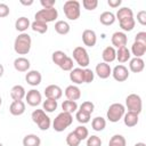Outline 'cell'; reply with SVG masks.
Returning a JSON list of instances; mask_svg holds the SVG:
<instances>
[{"label": "cell", "mask_w": 146, "mask_h": 146, "mask_svg": "<svg viewBox=\"0 0 146 146\" xmlns=\"http://www.w3.org/2000/svg\"><path fill=\"white\" fill-rule=\"evenodd\" d=\"M32 46V39L27 33H21L15 39L14 50L18 55H26L30 52Z\"/></svg>", "instance_id": "6da1fadb"}, {"label": "cell", "mask_w": 146, "mask_h": 146, "mask_svg": "<svg viewBox=\"0 0 146 146\" xmlns=\"http://www.w3.org/2000/svg\"><path fill=\"white\" fill-rule=\"evenodd\" d=\"M64 14L70 21H76L81 15V5L76 0H67L63 6Z\"/></svg>", "instance_id": "7a4b0ae2"}, {"label": "cell", "mask_w": 146, "mask_h": 146, "mask_svg": "<svg viewBox=\"0 0 146 146\" xmlns=\"http://www.w3.org/2000/svg\"><path fill=\"white\" fill-rule=\"evenodd\" d=\"M73 122V116L72 114L70 113H66V112H62L59 113L55 119H54V122H52V128L55 131L57 132H62L64 131L66 128H68Z\"/></svg>", "instance_id": "3957f363"}, {"label": "cell", "mask_w": 146, "mask_h": 146, "mask_svg": "<svg viewBox=\"0 0 146 146\" xmlns=\"http://www.w3.org/2000/svg\"><path fill=\"white\" fill-rule=\"evenodd\" d=\"M32 121L38 124L39 129L44 131V130H48L50 128V124H51V121H50V117L46 114V112L43 110H35L32 112Z\"/></svg>", "instance_id": "277c9868"}, {"label": "cell", "mask_w": 146, "mask_h": 146, "mask_svg": "<svg viewBox=\"0 0 146 146\" xmlns=\"http://www.w3.org/2000/svg\"><path fill=\"white\" fill-rule=\"evenodd\" d=\"M124 113H125V107L121 103H114V104L110 105L106 116L110 122L115 123V122H119L123 117Z\"/></svg>", "instance_id": "5b68a950"}, {"label": "cell", "mask_w": 146, "mask_h": 146, "mask_svg": "<svg viewBox=\"0 0 146 146\" xmlns=\"http://www.w3.org/2000/svg\"><path fill=\"white\" fill-rule=\"evenodd\" d=\"M58 17V11L57 9L54 7V8H49V9H40L39 11L35 13L34 15V18L35 21H40V22H43V23H50V22H54L56 18Z\"/></svg>", "instance_id": "8992f818"}, {"label": "cell", "mask_w": 146, "mask_h": 146, "mask_svg": "<svg viewBox=\"0 0 146 146\" xmlns=\"http://www.w3.org/2000/svg\"><path fill=\"white\" fill-rule=\"evenodd\" d=\"M73 58L74 60L76 62V64L82 68H87V66L89 65L90 63V58H89V55H88V51L86 48L83 47H75L73 49Z\"/></svg>", "instance_id": "52a82bcc"}, {"label": "cell", "mask_w": 146, "mask_h": 146, "mask_svg": "<svg viewBox=\"0 0 146 146\" xmlns=\"http://www.w3.org/2000/svg\"><path fill=\"white\" fill-rule=\"evenodd\" d=\"M125 106L130 112H135L139 114L143 108V102L139 95L137 94H130L125 98Z\"/></svg>", "instance_id": "ba28073f"}, {"label": "cell", "mask_w": 146, "mask_h": 146, "mask_svg": "<svg viewBox=\"0 0 146 146\" xmlns=\"http://www.w3.org/2000/svg\"><path fill=\"white\" fill-rule=\"evenodd\" d=\"M112 75L114 78V80H116L117 82H123L125 80H128L129 78V71L128 68L120 64V65H116L113 70H112Z\"/></svg>", "instance_id": "9c48e42d"}, {"label": "cell", "mask_w": 146, "mask_h": 146, "mask_svg": "<svg viewBox=\"0 0 146 146\" xmlns=\"http://www.w3.org/2000/svg\"><path fill=\"white\" fill-rule=\"evenodd\" d=\"M44 96L48 99L58 100L63 96V90L57 84H50V86L46 87V89H44Z\"/></svg>", "instance_id": "30bf717a"}, {"label": "cell", "mask_w": 146, "mask_h": 146, "mask_svg": "<svg viewBox=\"0 0 146 146\" xmlns=\"http://www.w3.org/2000/svg\"><path fill=\"white\" fill-rule=\"evenodd\" d=\"M25 99H26V103L30 106H33L34 107V106H38V105L41 104L42 96H41V94L36 89H31L25 95Z\"/></svg>", "instance_id": "8fae6325"}, {"label": "cell", "mask_w": 146, "mask_h": 146, "mask_svg": "<svg viewBox=\"0 0 146 146\" xmlns=\"http://www.w3.org/2000/svg\"><path fill=\"white\" fill-rule=\"evenodd\" d=\"M111 41H112V44L114 47H116V48L125 47L127 43H128V36H127V34L124 32H114L112 34Z\"/></svg>", "instance_id": "7c38bea8"}, {"label": "cell", "mask_w": 146, "mask_h": 146, "mask_svg": "<svg viewBox=\"0 0 146 146\" xmlns=\"http://www.w3.org/2000/svg\"><path fill=\"white\" fill-rule=\"evenodd\" d=\"M95 72L98 75V78H100V79H107L112 74V68H111V66L107 63L102 62V63H98L96 65Z\"/></svg>", "instance_id": "4fadbf2b"}, {"label": "cell", "mask_w": 146, "mask_h": 146, "mask_svg": "<svg viewBox=\"0 0 146 146\" xmlns=\"http://www.w3.org/2000/svg\"><path fill=\"white\" fill-rule=\"evenodd\" d=\"M41 80H42V76H41V73L39 71H35V70H32V71H29L25 75V81L32 86V87H36L41 83Z\"/></svg>", "instance_id": "5bb4252c"}, {"label": "cell", "mask_w": 146, "mask_h": 146, "mask_svg": "<svg viewBox=\"0 0 146 146\" xmlns=\"http://www.w3.org/2000/svg\"><path fill=\"white\" fill-rule=\"evenodd\" d=\"M82 41L87 47H94L97 42V35L94 30H84L82 32Z\"/></svg>", "instance_id": "9a60e30c"}, {"label": "cell", "mask_w": 146, "mask_h": 146, "mask_svg": "<svg viewBox=\"0 0 146 146\" xmlns=\"http://www.w3.org/2000/svg\"><path fill=\"white\" fill-rule=\"evenodd\" d=\"M65 96L67 98V100H78L80 99L81 97V90L78 86H74V84H71V86H67L66 89H65Z\"/></svg>", "instance_id": "2e32d148"}, {"label": "cell", "mask_w": 146, "mask_h": 146, "mask_svg": "<svg viewBox=\"0 0 146 146\" xmlns=\"http://www.w3.org/2000/svg\"><path fill=\"white\" fill-rule=\"evenodd\" d=\"M9 112L15 116L22 115L25 112V103L23 100H14L9 106Z\"/></svg>", "instance_id": "e0dca14e"}, {"label": "cell", "mask_w": 146, "mask_h": 146, "mask_svg": "<svg viewBox=\"0 0 146 146\" xmlns=\"http://www.w3.org/2000/svg\"><path fill=\"white\" fill-rule=\"evenodd\" d=\"M102 58L104 60V63H112L116 59V50L114 49V47L112 46H107L103 52H102Z\"/></svg>", "instance_id": "ac0fdd59"}, {"label": "cell", "mask_w": 146, "mask_h": 146, "mask_svg": "<svg viewBox=\"0 0 146 146\" xmlns=\"http://www.w3.org/2000/svg\"><path fill=\"white\" fill-rule=\"evenodd\" d=\"M30 60L25 57H18L14 60V67L18 72H27L30 68Z\"/></svg>", "instance_id": "d6986e66"}, {"label": "cell", "mask_w": 146, "mask_h": 146, "mask_svg": "<svg viewBox=\"0 0 146 146\" xmlns=\"http://www.w3.org/2000/svg\"><path fill=\"white\" fill-rule=\"evenodd\" d=\"M138 120H139V114H137L135 112L128 111V113H124V115H123V122L129 128L137 125Z\"/></svg>", "instance_id": "ffe728a7"}, {"label": "cell", "mask_w": 146, "mask_h": 146, "mask_svg": "<svg viewBox=\"0 0 146 146\" xmlns=\"http://www.w3.org/2000/svg\"><path fill=\"white\" fill-rule=\"evenodd\" d=\"M145 67V62L143 60V58H132L130 59V63H129V68L131 72L133 73H140Z\"/></svg>", "instance_id": "44dd1931"}, {"label": "cell", "mask_w": 146, "mask_h": 146, "mask_svg": "<svg viewBox=\"0 0 146 146\" xmlns=\"http://www.w3.org/2000/svg\"><path fill=\"white\" fill-rule=\"evenodd\" d=\"M70 80L75 83V84H81L83 83V68L81 67H76V68H73L72 71H70Z\"/></svg>", "instance_id": "7402d4cb"}, {"label": "cell", "mask_w": 146, "mask_h": 146, "mask_svg": "<svg viewBox=\"0 0 146 146\" xmlns=\"http://www.w3.org/2000/svg\"><path fill=\"white\" fill-rule=\"evenodd\" d=\"M26 92H25V89L23 86L21 84H16L11 88L10 90V97L14 99V100H22L24 97H25Z\"/></svg>", "instance_id": "603a6c76"}, {"label": "cell", "mask_w": 146, "mask_h": 146, "mask_svg": "<svg viewBox=\"0 0 146 146\" xmlns=\"http://www.w3.org/2000/svg\"><path fill=\"white\" fill-rule=\"evenodd\" d=\"M30 26H31L30 19H29L27 17H24V16L17 18L16 22H15V29H16L17 31H19L21 33H25V31H26Z\"/></svg>", "instance_id": "cb8c5ba5"}, {"label": "cell", "mask_w": 146, "mask_h": 146, "mask_svg": "<svg viewBox=\"0 0 146 146\" xmlns=\"http://www.w3.org/2000/svg\"><path fill=\"white\" fill-rule=\"evenodd\" d=\"M115 19H116L115 18V15L112 11H104L99 16V22L103 25H105V26H110V25L114 24Z\"/></svg>", "instance_id": "d4e9b609"}, {"label": "cell", "mask_w": 146, "mask_h": 146, "mask_svg": "<svg viewBox=\"0 0 146 146\" xmlns=\"http://www.w3.org/2000/svg\"><path fill=\"white\" fill-rule=\"evenodd\" d=\"M131 52L135 57L137 58H141L145 52H146V44H143L140 42H133L132 46H131Z\"/></svg>", "instance_id": "484cf974"}, {"label": "cell", "mask_w": 146, "mask_h": 146, "mask_svg": "<svg viewBox=\"0 0 146 146\" xmlns=\"http://www.w3.org/2000/svg\"><path fill=\"white\" fill-rule=\"evenodd\" d=\"M131 57V52L130 50L125 47H121V48H117V51H116V59L120 62V63H125L130 59Z\"/></svg>", "instance_id": "4316f807"}, {"label": "cell", "mask_w": 146, "mask_h": 146, "mask_svg": "<svg viewBox=\"0 0 146 146\" xmlns=\"http://www.w3.org/2000/svg\"><path fill=\"white\" fill-rule=\"evenodd\" d=\"M40 144H41L40 137H38L34 133L26 135L23 138V146H40Z\"/></svg>", "instance_id": "83f0119b"}, {"label": "cell", "mask_w": 146, "mask_h": 146, "mask_svg": "<svg viewBox=\"0 0 146 146\" xmlns=\"http://www.w3.org/2000/svg\"><path fill=\"white\" fill-rule=\"evenodd\" d=\"M70 30H71V26L66 21H57L55 23V31L60 35L67 34Z\"/></svg>", "instance_id": "f1b7e54d"}, {"label": "cell", "mask_w": 146, "mask_h": 146, "mask_svg": "<svg viewBox=\"0 0 146 146\" xmlns=\"http://www.w3.org/2000/svg\"><path fill=\"white\" fill-rule=\"evenodd\" d=\"M130 17H133V11L131 8L129 7H122L117 10L116 15H115V18L120 22L122 19H125V18H130Z\"/></svg>", "instance_id": "f546056e"}, {"label": "cell", "mask_w": 146, "mask_h": 146, "mask_svg": "<svg viewBox=\"0 0 146 146\" xmlns=\"http://www.w3.org/2000/svg\"><path fill=\"white\" fill-rule=\"evenodd\" d=\"M91 127L95 131H103L106 127V120L102 116H96L91 121Z\"/></svg>", "instance_id": "4dcf8cb0"}, {"label": "cell", "mask_w": 146, "mask_h": 146, "mask_svg": "<svg viewBox=\"0 0 146 146\" xmlns=\"http://www.w3.org/2000/svg\"><path fill=\"white\" fill-rule=\"evenodd\" d=\"M120 23V27L125 31V32H130L133 30L135 25H136V21L133 17H130V18H125V19H122L119 22Z\"/></svg>", "instance_id": "1f68e13d"}, {"label": "cell", "mask_w": 146, "mask_h": 146, "mask_svg": "<svg viewBox=\"0 0 146 146\" xmlns=\"http://www.w3.org/2000/svg\"><path fill=\"white\" fill-rule=\"evenodd\" d=\"M31 29L36 32V33H40V34H43L48 31V25L43 22H40V21H34L33 23H31Z\"/></svg>", "instance_id": "d6a6232c"}, {"label": "cell", "mask_w": 146, "mask_h": 146, "mask_svg": "<svg viewBox=\"0 0 146 146\" xmlns=\"http://www.w3.org/2000/svg\"><path fill=\"white\" fill-rule=\"evenodd\" d=\"M62 108H63V112L72 114L78 111V104L76 102H73V100H64L62 104Z\"/></svg>", "instance_id": "836d02e7"}, {"label": "cell", "mask_w": 146, "mask_h": 146, "mask_svg": "<svg viewBox=\"0 0 146 146\" xmlns=\"http://www.w3.org/2000/svg\"><path fill=\"white\" fill-rule=\"evenodd\" d=\"M127 140L122 135H114L108 141V146H125Z\"/></svg>", "instance_id": "e575fe53"}, {"label": "cell", "mask_w": 146, "mask_h": 146, "mask_svg": "<svg viewBox=\"0 0 146 146\" xmlns=\"http://www.w3.org/2000/svg\"><path fill=\"white\" fill-rule=\"evenodd\" d=\"M66 57H67V55L64 51H62V50H56L51 55V59H52L54 64H56L57 66H60V64L64 62V59Z\"/></svg>", "instance_id": "d590c367"}, {"label": "cell", "mask_w": 146, "mask_h": 146, "mask_svg": "<svg viewBox=\"0 0 146 146\" xmlns=\"http://www.w3.org/2000/svg\"><path fill=\"white\" fill-rule=\"evenodd\" d=\"M58 104H57V100H54V99H46L43 103H42V110L44 112H48V113H51L54 112L56 108H57Z\"/></svg>", "instance_id": "8d00e7d4"}, {"label": "cell", "mask_w": 146, "mask_h": 146, "mask_svg": "<svg viewBox=\"0 0 146 146\" xmlns=\"http://www.w3.org/2000/svg\"><path fill=\"white\" fill-rule=\"evenodd\" d=\"M90 116H91V114H89V113H87V112H84V111H81V110H78L76 113H75V119H76V121H78L79 123H82V124L88 123V122L90 121Z\"/></svg>", "instance_id": "74e56055"}, {"label": "cell", "mask_w": 146, "mask_h": 146, "mask_svg": "<svg viewBox=\"0 0 146 146\" xmlns=\"http://www.w3.org/2000/svg\"><path fill=\"white\" fill-rule=\"evenodd\" d=\"M74 133L78 136V138H79L81 141L84 140V139H87V138L89 137V131H88V129H87L84 125H79V127H76L75 130H74Z\"/></svg>", "instance_id": "f35d334b"}, {"label": "cell", "mask_w": 146, "mask_h": 146, "mask_svg": "<svg viewBox=\"0 0 146 146\" xmlns=\"http://www.w3.org/2000/svg\"><path fill=\"white\" fill-rule=\"evenodd\" d=\"M80 143H81V140L78 138V136L74 133V131H71L66 136V144L68 146H79Z\"/></svg>", "instance_id": "ab89813d"}, {"label": "cell", "mask_w": 146, "mask_h": 146, "mask_svg": "<svg viewBox=\"0 0 146 146\" xmlns=\"http://www.w3.org/2000/svg\"><path fill=\"white\" fill-rule=\"evenodd\" d=\"M95 79V73L90 68H83V81L84 83H91Z\"/></svg>", "instance_id": "60d3db41"}, {"label": "cell", "mask_w": 146, "mask_h": 146, "mask_svg": "<svg viewBox=\"0 0 146 146\" xmlns=\"http://www.w3.org/2000/svg\"><path fill=\"white\" fill-rule=\"evenodd\" d=\"M87 146H102V139L96 135H91L87 138Z\"/></svg>", "instance_id": "b9f144b4"}, {"label": "cell", "mask_w": 146, "mask_h": 146, "mask_svg": "<svg viewBox=\"0 0 146 146\" xmlns=\"http://www.w3.org/2000/svg\"><path fill=\"white\" fill-rule=\"evenodd\" d=\"M73 65H74V64H73V59L67 56V57L64 59V62L60 64L59 67H60L63 71H72V70H73Z\"/></svg>", "instance_id": "7bdbcfd3"}, {"label": "cell", "mask_w": 146, "mask_h": 146, "mask_svg": "<svg viewBox=\"0 0 146 146\" xmlns=\"http://www.w3.org/2000/svg\"><path fill=\"white\" fill-rule=\"evenodd\" d=\"M82 6L87 10H95L98 6V1L97 0H83Z\"/></svg>", "instance_id": "ee69618b"}, {"label": "cell", "mask_w": 146, "mask_h": 146, "mask_svg": "<svg viewBox=\"0 0 146 146\" xmlns=\"http://www.w3.org/2000/svg\"><path fill=\"white\" fill-rule=\"evenodd\" d=\"M80 110H81V111H84V112H87V113H89V114H91V113L94 112V110H95V105H94V103L87 100V102H83V103L80 105Z\"/></svg>", "instance_id": "f6af8a7d"}, {"label": "cell", "mask_w": 146, "mask_h": 146, "mask_svg": "<svg viewBox=\"0 0 146 146\" xmlns=\"http://www.w3.org/2000/svg\"><path fill=\"white\" fill-rule=\"evenodd\" d=\"M137 21L139 22L140 25H146V11L145 10H140L137 14Z\"/></svg>", "instance_id": "bcb514c9"}, {"label": "cell", "mask_w": 146, "mask_h": 146, "mask_svg": "<svg viewBox=\"0 0 146 146\" xmlns=\"http://www.w3.org/2000/svg\"><path fill=\"white\" fill-rule=\"evenodd\" d=\"M9 7L6 5V3H0V17H7L9 15Z\"/></svg>", "instance_id": "7dc6e473"}, {"label": "cell", "mask_w": 146, "mask_h": 146, "mask_svg": "<svg viewBox=\"0 0 146 146\" xmlns=\"http://www.w3.org/2000/svg\"><path fill=\"white\" fill-rule=\"evenodd\" d=\"M136 42H140L143 44H146V32H138L135 38Z\"/></svg>", "instance_id": "c3c4849f"}, {"label": "cell", "mask_w": 146, "mask_h": 146, "mask_svg": "<svg viewBox=\"0 0 146 146\" xmlns=\"http://www.w3.org/2000/svg\"><path fill=\"white\" fill-rule=\"evenodd\" d=\"M40 3H41V6H42L44 9H49V8H54V7H55L56 1H55V0H41Z\"/></svg>", "instance_id": "681fc988"}, {"label": "cell", "mask_w": 146, "mask_h": 146, "mask_svg": "<svg viewBox=\"0 0 146 146\" xmlns=\"http://www.w3.org/2000/svg\"><path fill=\"white\" fill-rule=\"evenodd\" d=\"M121 3H122L121 0H108V1H107V5H108L110 7H112V8H117Z\"/></svg>", "instance_id": "f907efd6"}, {"label": "cell", "mask_w": 146, "mask_h": 146, "mask_svg": "<svg viewBox=\"0 0 146 146\" xmlns=\"http://www.w3.org/2000/svg\"><path fill=\"white\" fill-rule=\"evenodd\" d=\"M21 3L24 5V6H31L33 3V0H30V1H23V0H21Z\"/></svg>", "instance_id": "816d5d0a"}, {"label": "cell", "mask_w": 146, "mask_h": 146, "mask_svg": "<svg viewBox=\"0 0 146 146\" xmlns=\"http://www.w3.org/2000/svg\"><path fill=\"white\" fill-rule=\"evenodd\" d=\"M3 72H5V68H3V66H2V64H0V78L3 75Z\"/></svg>", "instance_id": "f5cc1de1"}, {"label": "cell", "mask_w": 146, "mask_h": 146, "mask_svg": "<svg viewBox=\"0 0 146 146\" xmlns=\"http://www.w3.org/2000/svg\"><path fill=\"white\" fill-rule=\"evenodd\" d=\"M135 146H146V144L145 143H137V144H135Z\"/></svg>", "instance_id": "db71d44e"}, {"label": "cell", "mask_w": 146, "mask_h": 146, "mask_svg": "<svg viewBox=\"0 0 146 146\" xmlns=\"http://www.w3.org/2000/svg\"><path fill=\"white\" fill-rule=\"evenodd\" d=\"M1 104H2V99H1V97H0V106H1Z\"/></svg>", "instance_id": "11a10c76"}, {"label": "cell", "mask_w": 146, "mask_h": 146, "mask_svg": "<svg viewBox=\"0 0 146 146\" xmlns=\"http://www.w3.org/2000/svg\"><path fill=\"white\" fill-rule=\"evenodd\" d=\"M0 146H3V145H2V144H1V143H0Z\"/></svg>", "instance_id": "9f6ffc18"}]
</instances>
